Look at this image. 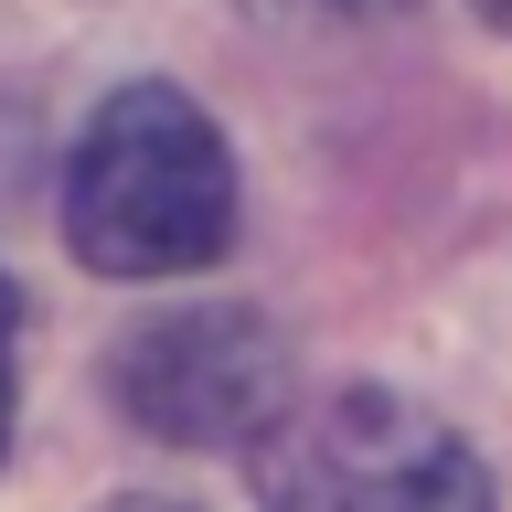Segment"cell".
Listing matches in <instances>:
<instances>
[{
  "mask_svg": "<svg viewBox=\"0 0 512 512\" xmlns=\"http://www.w3.org/2000/svg\"><path fill=\"white\" fill-rule=\"evenodd\" d=\"M64 246L96 278H192L235 246V160L182 86H118L64 160Z\"/></svg>",
  "mask_w": 512,
  "mask_h": 512,
  "instance_id": "6da1fadb",
  "label": "cell"
},
{
  "mask_svg": "<svg viewBox=\"0 0 512 512\" xmlns=\"http://www.w3.org/2000/svg\"><path fill=\"white\" fill-rule=\"evenodd\" d=\"M267 512H491V470L448 416L395 384H331L256 438Z\"/></svg>",
  "mask_w": 512,
  "mask_h": 512,
  "instance_id": "7a4b0ae2",
  "label": "cell"
},
{
  "mask_svg": "<svg viewBox=\"0 0 512 512\" xmlns=\"http://www.w3.org/2000/svg\"><path fill=\"white\" fill-rule=\"evenodd\" d=\"M118 406L171 448H256L288 416V342L235 299L160 310L118 342Z\"/></svg>",
  "mask_w": 512,
  "mask_h": 512,
  "instance_id": "3957f363",
  "label": "cell"
},
{
  "mask_svg": "<svg viewBox=\"0 0 512 512\" xmlns=\"http://www.w3.org/2000/svg\"><path fill=\"white\" fill-rule=\"evenodd\" d=\"M11 406H22V299L0 278V448H11Z\"/></svg>",
  "mask_w": 512,
  "mask_h": 512,
  "instance_id": "277c9868",
  "label": "cell"
},
{
  "mask_svg": "<svg viewBox=\"0 0 512 512\" xmlns=\"http://www.w3.org/2000/svg\"><path fill=\"white\" fill-rule=\"evenodd\" d=\"M310 11H342V22H384V11H406V0H310Z\"/></svg>",
  "mask_w": 512,
  "mask_h": 512,
  "instance_id": "5b68a950",
  "label": "cell"
},
{
  "mask_svg": "<svg viewBox=\"0 0 512 512\" xmlns=\"http://www.w3.org/2000/svg\"><path fill=\"white\" fill-rule=\"evenodd\" d=\"M480 22H491V32H512V0H480Z\"/></svg>",
  "mask_w": 512,
  "mask_h": 512,
  "instance_id": "8992f818",
  "label": "cell"
},
{
  "mask_svg": "<svg viewBox=\"0 0 512 512\" xmlns=\"http://www.w3.org/2000/svg\"><path fill=\"white\" fill-rule=\"evenodd\" d=\"M107 512H182V502H107Z\"/></svg>",
  "mask_w": 512,
  "mask_h": 512,
  "instance_id": "52a82bcc",
  "label": "cell"
}]
</instances>
